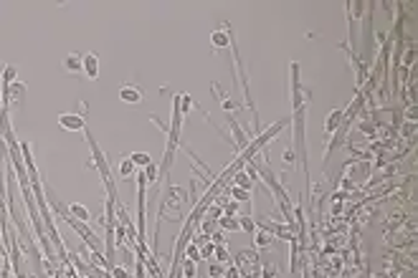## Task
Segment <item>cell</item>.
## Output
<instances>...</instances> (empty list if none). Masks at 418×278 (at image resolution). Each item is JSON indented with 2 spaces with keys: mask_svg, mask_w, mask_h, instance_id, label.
Instances as JSON below:
<instances>
[{
  "mask_svg": "<svg viewBox=\"0 0 418 278\" xmlns=\"http://www.w3.org/2000/svg\"><path fill=\"white\" fill-rule=\"evenodd\" d=\"M231 195H234V200L236 202H251V192L249 190H241V187H231Z\"/></svg>",
  "mask_w": 418,
  "mask_h": 278,
  "instance_id": "cell-18",
  "label": "cell"
},
{
  "mask_svg": "<svg viewBox=\"0 0 418 278\" xmlns=\"http://www.w3.org/2000/svg\"><path fill=\"white\" fill-rule=\"evenodd\" d=\"M198 258H200V250H198L195 243H190L188 245V260H198Z\"/></svg>",
  "mask_w": 418,
  "mask_h": 278,
  "instance_id": "cell-23",
  "label": "cell"
},
{
  "mask_svg": "<svg viewBox=\"0 0 418 278\" xmlns=\"http://www.w3.org/2000/svg\"><path fill=\"white\" fill-rule=\"evenodd\" d=\"M134 172H137V167L129 162V157H124V159L119 162V177H122V180H129Z\"/></svg>",
  "mask_w": 418,
  "mask_h": 278,
  "instance_id": "cell-15",
  "label": "cell"
},
{
  "mask_svg": "<svg viewBox=\"0 0 418 278\" xmlns=\"http://www.w3.org/2000/svg\"><path fill=\"white\" fill-rule=\"evenodd\" d=\"M292 104H294V109L304 106V101H302V81H299V64H292Z\"/></svg>",
  "mask_w": 418,
  "mask_h": 278,
  "instance_id": "cell-7",
  "label": "cell"
},
{
  "mask_svg": "<svg viewBox=\"0 0 418 278\" xmlns=\"http://www.w3.org/2000/svg\"><path fill=\"white\" fill-rule=\"evenodd\" d=\"M342 124H345V112H342V109H332L330 117H327V122H324V134H327V137L335 134Z\"/></svg>",
  "mask_w": 418,
  "mask_h": 278,
  "instance_id": "cell-8",
  "label": "cell"
},
{
  "mask_svg": "<svg viewBox=\"0 0 418 278\" xmlns=\"http://www.w3.org/2000/svg\"><path fill=\"white\" fill-rule=\"evenodd\" d=\"M234 185H236V187H241V190H249V192H251V190H254V177H251L249 172H244V170H241V172H236Z\"/></svg>",
  "mask_w": 418,
  "mask_h": 278,
  "instance_id": "cell-12",
  "label": "cell"
},
{
  "mask_svg": "<svg viewBox=\"0 0 418 278\" xmlns=\"http://www.w3.org/2000/svg\"><path fill=\"white\" fill-rule=\"evenodd\" d=\"M59 127L66 132H84L86 129V119L81 114H61L59 117Z\"/></svg>",
  "mask_w": 418,
  "mask_h": 278,
  "instance_id": "cell-3",
  "label": "cell"
},
{
  "mask_svg": "<svg viewBox=\"0 0 418 278\" xmlns=\"http://www.w3.org/2000/svg\"><path fill=\"white\" fill-rule=\"evenodd\" d=\"M239 228L254 235V233H256V220H254V217H244V215H241V217H239Z\"/></svg>",
  "mask_w": 418,
  "mask_h": 278,
  "instance_id": "cell-19",
  "label": "cell"
},
{
  "mask_svg": "<svg viewBox=\"0 0 418 278\" xmlns=\"http://www.w3.org/2000/svg\"><path fill=\"white\" fill-rule=\"evenodd\" d=\"M119 99L124 104H140L145 99V89H140L134 84H124V86H119Z\"/></svg>",
  "mask_w": 418,
  "mask_h": 278,
  "instance_id": "cell-4",
  "label": "cell"
},
{
  "mask_svg": "<svg viewBox=\"0 0 418 278\" xmlns=\"http://www.w3.org/2000/svg\"><path fill=\"white\" fill-rule=\"evenodd\" d=\"M271 233H266V230H256L254 233V243H256V248H269L271 245Z\"/></svg>",
  "mask_w": 418,
  "mask_h": 278,
  "instance_id": "cell-16",
  "label": "cell"
},
{
  "mask_svg": "<svg viewBox=\"0 0 418 278\" xmlns=\"http://www.w3.org/2000/svg\"><path fill=\"white\" fill-rule=\"evenodd\" d=\"M213 250H216V245H213V243H208V245L203 248V255H211Z\"/></svg>",
  "mask_w": 418,
  "mask_h": 278,
  "instance_id": "cell-25",
  "label": "cell"
},
{
  "mask_svg": "<svg viewBox=\"0 0 418 278\" xmlns=\"http://www.w3.org/2000/svg\"><path fill=\"white\" fill-rule=\"evenodd\" d=\"M86 132V129H84ZM86 142H89V147H91V157H94V164H97V170H99V175H102V182H104V190L109 192V197L117 202V185H114V177H112V170H109V162H107V157H104V152L99 149V144H97V139L86 132Z\"/></svg>",
  "mask_w": 418,
  "mask_h": 278,
  "instance_id": "cell-1",
  "label": "cell"
},
{
  "mask_svg": "<svg viewBox=\"0 0 418 278\" xmlns=\"http://www.w3.org/2000/svg\"><path fill=\"white\" fill-rule=\"evenodd\" d=\"M180 275H182V278H195V260H182Z\"/></svg>",
  "mask_w": 418,
  "mask_h": 278,
  "instance_id": "cell-20",
  "label": "cell"
},
{
  "mask_svg": "<svg viewBox=\"0 0 418 278\" xmlns=\"http://www.w3.org/2000/svg\"><path fill=\"white\" fill-rule=\"evenodd\" d=\"M64 71L79 74V71H81V56H79V53H69V56L64 59Z\"/></svg>",
  "mask_w": 418,
  "mask_h": 278,
  "instance_id": "cell-11",
  "label": "cell"
},
{
  "mask_svg": "<svg viewBox=\"0 0 418 278\" xmlns=\"http://www.w3.org/2000/svg\"><path fill=\"white\" fill-rule=\"evenodd\" d=\"M216 255H218V260H221V263H226V260H228V253H226V245H223V248H216Z\"/></svg>",
  "mask_w": 418,
  "mask_h": 278,
  "instance_id": "cell-24",
  "label": "cell"
},
{
  "mask_svg": "<svg viewBox=\"0 0 418 278\" xmlns=\"http://www.w3.org/2000/svg\"><path fill=\"white\" fill-rule=\"evenodd\" d=\"M236 268L244 278H259L261 270H264V263L254 250H241L239 258H236Z\"/></svg>",
  "mask_w": 418,
  "mask_h": 278,
  "instance_id": "cell-2",
  "label": "cell"
},
{
  "mask_svg": "<svg viewBox=\"0 0 418 278\" xmlns=\"http://www.w3.org/2000/svg\"><path fill=\"white\" fill-rule=\"evenodd\" d=\"M69 215H71V217H79L81 223H89V220H91L89 207H86V205H81V202H71V205H69Z\"/></svg>",
  "mask_w": 418,
  "mask_h": 278,
  "instance_id": "cell-10",
  "label": "cell"
},
{
  "mask_svg": "<svg viewBox=\"0 0 418 278\" xmlns=\"http://www.w3.org/2000/svg\"><path fill=\"white\" fill-rule=\"evenodd\" d=\"M211 89H213V94H216V99H218V104H221V106H223V109H226L228 114H234V112H239V109H244L241 104H236V101H231V99H228V94H221V89H218V84H213Z\"/></svg>",
  "mask_w": 418,
  "mask_h": 278,
  "instance_id": "cell-9",
  "label": "cell"
},
{
  "mask_svg": "<svg viewBox=\"0 0 418 278\" xmlns=\"http://www.w3.org/2000/svg\"><path fill=\"white\" fill-rule=\"evenodd\" d=\"M228 278H241V273H239V268H231V270H228Z\"/></svg>",
  "mask_w": 418,
  "mask_h": 278,
  "instance_id": "cell-26",
  "label": "cell"
},
{
  "mask_svg": "<svg viewBox=\"0 0 418 278\" xmlns=\"http://www.w3.org/2000/svg\"><path fill=\"white\" fill-rule=\"evenodd\" d=\"M142 172H145V177H147V185L157 182V177H160V167H157L155 162H150V164H147V167H145Z\"/></svg>",
  "mask_w": 418,
  "mask_h": 278,
  "instance_id": "cell-17",
  "label": "cell"
},
{
  "mask_svg": "<svg viewBox=\"0 0 418 278\" xmlns=\"http://www.w3.org/2000/svg\"><path fill=\"white\" fill-rule=\"evenodd\" d=\"M221 228H223V230H241V228H239V220H234V217H226V215L221 217Z\"/></svg>",
  "mask_w": 418,
  "mask_h": 278,
  "instance_id": "cell-21",
  "label": "cell"
},
{
  "mask_svg": "<svg viewBox=\"0 0 418 278\" xmlns=\"http://www.w3.org/2000/svg\"><path fill=\"white\" fill-rule=\"evenodd\" d=\"M231 41H234V36H231V26H228V23H223L218 31L211 33V43H213L216 48H228Z\"/></svg>",
  "mask_w": 418,
  "mask_h": 278,
  "instance_id": "cell-5",
  "label": "cell"
},
{
  "mask_svg": "<svg viewBox=\"0 0 418 278\" xmlns=\"http://www.w3.org/2000/svg\"><path fill=\"white\" fill-rule=\"evenodd\" d=\"M16 74H18V69H16L13 64H8V66L3 69V74H0V81H3V89H8V86L16 81Z\"/></svg>",
  "mask_w": 418,
  "mask_h": 278,
  "instance_id": "cell-14",
  "label": "cell"
},
{
  "mask_svg": "<svg viewBox=\"0 0 418 278\" xmlns=\"http://www.w3.org/2000/svg\"><path fill=\"white\" fill-rule=\"evenodd\" d=\"M129 162H132L137 170H145L152 159H150V154H147V152H132V154H129Z\"/></svg>",
  "mask_w": 418,
  "mask_h": 278,
  "instance_id": "cell-13",
  "label": "cell"
},
{
  "mask_svg": "<svg viewBox=\"0 0 418 278\" xmlns=\"http://www.w3.org/2000/svg\"><path fill=\"white\" fill-rule=\"evenodd\" d=\"M284 164H287V167H294V164H297V154H294V149H287V152H284Z\"/></svg>",
  "mask_w": 418,
  "mask_h": 278,
  "instance_id": "cell-22",
  "label": "cell"
},
{
  "mask_svg": "<svg viewBox=\"0 0 418 278\" xmlns=\"http://www.w3.org/2000/svg\"><path fill=\"white\" fill-rule=\"evenodd\" d=\"M81 71L86 74V79H97L99 76V56L94 51L81 56Z\"/></svg>",
  "mask_w": 418,
  "mask_h": 278,
  "instance_id": "cell-6",
  "label": "cell"
}]
</instances>
